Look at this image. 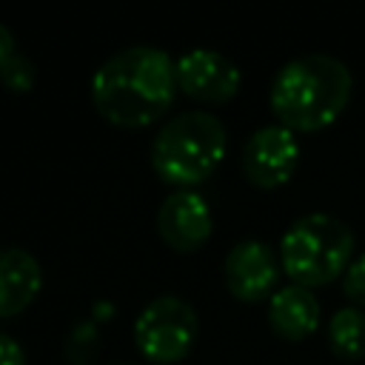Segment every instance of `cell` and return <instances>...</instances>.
Segmentation results:
<instances>
[{"label": "cell", "mask_w": 365, "mask_h": 365, "mask_svg": "<svg viewBox=\"0 0 365 365\" xmlns=\"http://www.w3.org/2000/svg\"><path fill=\"white\" fill-rule=\"evenodd\" d=\"M0 80L9 86V88H17V91H26L31 83H34V66L29 63V57L23 54H9L6 63L0 66Z\"/></svg>", "instance_id": "13"}, {"label": "cell", "mask_w": 365, "mask_h": 365, "mask_svg": "<svg viewBox=\"0 0 365 365\" xmlns=\"http://www.w3.org/2000/svg\"><path fill=\"white\" fill-rule=\"evenodd\" d=\"M354 88L351 68L325 51H308L277 68L268 103L282 125L314 131L336 120Z\"/></svg>", "instance_id": "2"}, {"label": "cell", "mask_w": 365, "mask_h": 365, "mask_svg": "<svg viewBox=\"0 0 365 365\" xmlns=\"http://www.w3.org/2000/svg\"><path fill=\"white\" fill-rule=\"evenodd\" d=\"M354 231L334 214L311 211L297 217L279 240V262L299 285H322L345 274L354 259Z\"/></svg>", "instance_id": "4"}, {"label": "cell", "mask_w": 365, "mask_h": 365, "mask_svg": "<svg viewBox=\"0 0 365 365\" xmlns=\"http://www.w3.org/2000/svg\"><path fill=\"white\" fill-rule=\"evenodd\" d=\"M342 291L354 305H365V251H359L342 274Z\"/></svg>", "instance_id": "14"}, {"label": "cell", "mask_w": 365, "mask_h": 365, "mask_svg": "<svg viewBox=\"0 0 365 365\" xmlns=\"http://www.w3.org/2000/svg\"><path fill=\"white\" fill-rule=\"evenodd\" d=\"M177 66L157 46H125L106 57L91 77L97 111L117 125H145L174 100Z\"/></svg>", "instance_id": "1"}, {"label": "cell", "mask_w": 365, "mask_h": 365, "mask_svg": "<svg viewBox=\"0 0 365 365\" xmlns=\"http://www.w3.org/2000/svg\"><path fill=\"white\" fill-rule=\"evenodd\" d=\"M279 268H282V262H279L277 251L265 240H254V237L234 242L222 262L228 291L248 302H257V299L274 294Z\"/></svg>", "instance_id": "7"}, {"label": "cell", "mask_w": 365, "mask_h": 365, "mask_svg": "<svg viewBox=\"0 0 365 365\" xmlns=\"http://www.w3.org/2000/svg\"><path fill=\"white\" fill-rule=\"evenodd\" d=\"M242 171L254 185L274 188L282 185L297 163H299V143L297 134L282 123H268L251 131L242 145Z\"/></svg>", "instance_id": "6"}, {"label": "cell", "mask_w": 365, "mask_h": 365, "mask_svg": "<svg viewBox=\"0 0 365 365\" xmlns=\"http://www.w3.org/2000/svg\"><path fill=\"white\" fill-rule=\"evenodd\" d=\"M114 365H131V362H114Z\"/></svg>", "instance_id": "17"}, {"label": "cell", "mask_w": 365, "mask_h": 365, "mask_svg": "<svg viewBox=\"0 0 365 365\" xmlns=\"http://www.w3.org/2000/svg\"><path fill=\"white\" fill-rule=\"evenodd\" d=\"M177 86L205 103H225L240 88V68L217 48H188L177 60Z\"/></svg>", "instance_id": "8"}, {"label": "cell", "mask_w": 365, "mask_h": 365, "mask_svg": "<svg viewBox=\"0 0 365 365\" xmlns=\"http://www.w3.org/2000/svg\"><path fill=\"white\" fill-rule=\"evenodd\" d=\"M268 322L279 336L302 339L319 325V299L308 285H279L268 297Z\"/></svg>", "instance_id": "10"}, {"label": "cell", "mask_w": 365, "mask_h": 365, "mask_svg": "<svg viewBox=\"0 0 365 365\" xmlns=\"http://www.w3.org/2000/svg\"><path fill=\"white\" fill-rule=\"evenodd\" d=\"M328 345L342 359H359L365 354V311L359 305H342L328 319Z\"/></svg>", "instance_id": "12"}, {"label": "cell", "mask_w": 365, "mask_h": 365, "mask_svg": "<svg viewBox=\"0 0 365 365\" xmlns=\"http://www.w3.org/2000/svg\"><path fill=\"white\" fill-rule=\"evenodd\" d=\"M0 365H26L23 345L6 331H0Z\"/></svg>", "instance_id": "15"}, {"label": "cell", "mask_w": 365, "mask_h": 365, "mask_svg": "<svg viewBox=\"0 0 365 365\" xmlns=\"http://www.w3.org/2000/svg\"><path fill=\"white\" fill-rule=\"evenodd\" d=\"M9 54H14V37H11V31L0 23V66L6 63Z\"/></svg>", "instance_id": "16"}, {"label": "cell", "mask_w": 365, "mask_h": 365, "mask_svg": "<svg viewBox=\"0 0 365 365\" xmlns=\"http://www.w3.org/2000/svg\"><path fill=\"white\" fill-rule=\"evenodd\" d=\"M197 336V311L177 294L154 297L134 319V342L154 362L182 359Z\"/></svg>", "instance_id": "5"}, {"label": "cell", "mask_w": 365, "mask_h": 365, "mask_svg": "<svg viewBox=\"0 0 365 365\" xmlns=\"http://www.w3.org/2000/svg\"><path fill=\"white\" fill-rule=\"evenodd\" d=\"M43 268L26 248H0V317L23 311L40 291Z\"/></svg>", "instance_id": "11"}, {"label": "cell", "mask_w": 365, "mask_h": 365, "mask_svg": "<svg viewBox=\"0 0 365 365\" xmlns=\"http://www.w3.org/2000/svg\"><path fill=\"white\" fill-rule=\"evenodd\" d=\"M214 225L208 200L197 188H174L157 208V228L163 240L177 251L200 248Z\"/></svg>", "instance_id": "9"}, {"label": "cell", "mask_w": 365, "mask_h": 365, "mask_svg": "<svg viewBox=\"0 0 365 365\" xmlns=\"http://www.w3.org/2000/svg\"><path fill=\"white\" fill-rule=\"evenodd\" d=\"M228 145L225 125L205 108H188L163 123L151 143V165L177 188H194L222 160Z\"/></svg>", "instance_id": "3"}]
</instances>
